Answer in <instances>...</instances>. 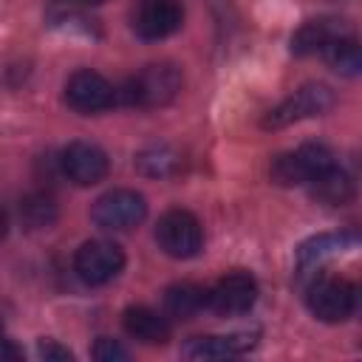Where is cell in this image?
I'll list each match as a JSON object with an SVG mask.
<instances>
[{
  "instance_id": "6da1fadb",
  "label": "cell",
  "mask_w": 362,
  "mask_h": 362,
  "mask_svg": "<svg viewBox=\"0 0 362 362\" xmlns=\"http://www.w3.org/2000/svg\"><path fill=\"white\" fill-rule=\"evenodd\" d=\"M184 88V74L175 62H150L127 79L122 96L133 107H164Z\"/></svg>"
},
{
  "instance_id": "7a4b0ae2",
  "label": "cell",
  "mask_w": 362,
  "mask_h": 362,
  "mask_svg": "<svg viewBox=\"0 0 362 362\" xmlns=\"http://www.w3.org/2000/svg\"><path fill=\"white\" fill-rule=\"evenodd\" d=\"M334 105H337V93L331 90V85H325V82H305L291 96H286L280 105H274L260 119V127L263 130H283V127H288L294 122L325 116Z\"/></svg>"
},
{
  "instance_id": "3957f363",
  "label": "cell",
  "mask_w": 362,
  "mask_h": 362,
  "mask_svg": "<svg viewBox=\"0 0 362 362\" xmlns=\"http://www.w3.org/2000/svg\"><path fill=\"white\" fill-rule=\"evenodd\" d=\"M334 161V153L320 141H305L291 153H280L269 164V175L280 187H300L308 184L314 175L328 170Z\"/></svg>"
},
{
  "instance_id": "277c9868",
  "label": "cell",
  "mask_w": 362,
  "mask_h": 362,
  "mask_svg": "<svg viewBox=\"0 0 362 362\" xmlns=\"http://www.w3.org/2000/svg\"><path fill=\"white\" fill-rule=\"evenodd\" d=\"M147 218V201L141 192L116 187L102 192L90 204V221L105 232H127Z\"/></svg>"
},
{
  "instance_id": "5b68a950",
  "label": "cell",
  "mask_w": 362,
  "mask_h": 362,
  "mask_svg": "<svg viewBox=\"0 0 362 362\" xmlns=\"http://www.w3.org/2000/svg\"><path fill=\"white\" fill-rule=\"evenodd\" d=\"M305 305L322 322H345L356 311V286L334 274L314 277L305 288Z\"/></svg>"
},
{
  "instance_id": "8992f818",
  "label": "cell",
  "mask_w": 362,
  "mask_h": 362,
  "mask_svg": "<svg viewBox=\"0 0 362 362\" xmlns=\"http://www.w3.org/2000/svg\"><path fill=\"white\" fill-rule=\"evenodd\" d=\"M156 243L175 260H189L204 249V226L189 209H167L156 223Z\"/></svg>"
},
{
  "instance_id": "52a82bcc",
  "label": "cell",
  "mask_w": 362,
  "mask_h": 362,
  "mask_svg": "<svg viewBox=\"0 0 362 362\" xmlns=\"http://www.w3.org/2000/svg\"><path fill=\"white\" fill-rule=\"evenodd\" d=\"M124 263H127L124 249L105 238L85 240L74 255V272L88 286H105V283L116 280L122 274Z\"/></svg>"
},
{
  "instance_id": "ba28073f",
  "label": "cell",
  "mask_w": 362,
  "mask_h": 362,
  "mask_svg": "<svg viewBox=\"0 0 362 362\" xmlns=\"http://www.w3.org/2000/svg\"><path fill=\"white\" fill-rule=\"evenodd\" d=\"M65 102L71 110H76L82 116H96V113L113 107L116 90L99 71L79 68L65 82Z\"/></svg>"
},
{
  "instance_id": "9c48e42d",
  "label": "cell",
  "mask_w": 362,
  "mask_h": 362,
  "mask_svg": "<svg viewBox=\"0 0 362 362\" xmlns=\"http://www.w3.org/2000/svg\"><path fill=\"white\" fill-rule=\"evenodd\" d=\"M184 23V11L175 0H136L130 8V28L136 37L153 42L173 37Z\"/></svg>"
},
{
  "instance_id": "30bf717a",
  "label": "cell",
  "mask_w": 362,
  "mask_h": 362,
  "mask_svg": "<svg viewBox=\"0 0 362 362\" xmlns=\"http://www.w3.org/2000/svg\"><path fill=\"white\" fill-rule=\"evenodd\" d=\"M257 303V280L249 272H229L206 291V308L218 317H240Z\"/></svg>"
},
{
  "instance_id": "8fae6325",
  "label": "cell",
  "mask_w": 362,
  "mask_h": 362,
  "mask_svg": "<svg viewBox=\"0 0 362 362\" xmlns=\"http://www.w3.org/2000/svg\"><path fill=\"white\" fill-rule=\"evenodd\" d=\"M107 153L93 144V141H71L62 153H59V170L68 181H74L76 187H93L107 175Z\"/></svg>"
},
{
  "instance_id": "7c38bea8",
  "label": "cell",
  "mask_w": 362,
  "mask_h": 362,
  "mask_svg": "<svg viewBox=\"0 0 362 362\" xmlns=\"http://www.w3.org/2000/svg\"><path fill=\"white\" fill-rule=\"evenodd\" d=\"M257 342L255 334H206V337H192L184 342L181 354L187 359H232L246 351H252Z\"/></svg>"
},
{
  "instance_id": "4fadbf2b",
  "label": "cell",
  "mask_w": 362,
  "mask_h": 362,
  "mask_svg": "<svg viewBox=\"0 0 362 362\" xmlns=\"http://www.w3.org/2000/svg\"><path fill=\"white\" fill-rule=\"evenodd\" d=\"M354 243H356V238L351 232H320V235H314V238L300 243V249H297V272L300 274L314 272L325 260L354 249Z\"/></svg>"
},
{
  "instance_id": "5bb4252c",
  "label": "cell",
  "mask_w": 362,
  "mask_h": 362,
  "mask_svg": "<svg viewBox=\"0 0 362 362\" xmlns=\"http://www.w3.org/2000/svg\"><path fill=\"white\" fill-rule=\"evenodd\" d=\"M342 34H348V25H345L342 20H337V17H314V20H305V23L291 34L288 48H291L294 57L322 54V48H325L331 40L342 37Z\"/></svg>"
},
{
  "instance_id": "9a60e30c",
  "label": "cell",
  "mask_w": 362,
  "mask_h": 362,
  "mask_svg": "<svg viewBox=\"0 0 362 362\" xmlns=\"http://www.w3.org/2000/svg\"><path fill=\"white\" fill-rule=\"evenodd\" d=\"M122 325L127 337L144 342V345H164L173 334L167 314L150 308V305H127L122 314Z\"/></svg>"
},
{
  "instance_id": "2e32d148",
  "label": "cell",
  "mask_w": 362,
  "mask_h": 362,
  "mask_svg": "<svg viewBox=\"0 0 362 362\" xmlns=\"http://www.w3.org/2000/svg\"><path fill=\"white\" fill-rule=\"evenodd\" d=\"M136 170L147 178H173L181 173L184 167V156L178 147L167 144V141H156V144H147L136 153Z\"/></svg>"
},
{
  "instance_id": "e0dca14e",
  "label": "cell",
  "mask_w": 362,
  "mask_h": 362,
  "mask_svg": "<svg viewBox=\"0 0 362 362\" xmlns=\"http://www.w3.org/2000/svg\"><path fill=\"white\" fill-rule=\"evenodd\" d=\"M305 187H308L311 198H317L325 206H345L354 201V181L339 164H331L328 170L314 175Z\"/></svg>"
},
{
  "instance_id": "ac0fdd59",
  "label": "cell",
  "mask_w": 362,
  "mask_h": 362,
  "mask_svg": "<svg viewBox=\"0 0 362 362\" xmlns=\"http://www.w3.org/2000/svg\"><path fill=\"white\" fill-rule=\"evenodd\" d=\"M201 308H206V288L198 283H173L164 291V314L173 320H192Z\"/></svg>"
},
{
  "instance_id": "d6986e66",
  "label": "cell",
  "mask_w": 362,
  "mask_h": 362,
  "mask_svg": "<svg viewBox=\"0 0 362 362\" xmlns=\"http://www.w3.org/2000/svg\"><path fill=\"white\" fill-rule=\"evenodd\" d=\"M322 57L342 76H356L362 71V51H359V42L354 34H342V37L331 40L322 48Z\"/></svg>"
},
{
  "instance_id": "ffe728a7",
  "label": "cell",
  "mask_w": 362,
  "mask_h": 362,
  "mask_svg": "<svg viewBox=\"0 0 362 362\" xmlns=\"http://www.w3.org/2000/svg\"><path fill=\"white\" fill-rule=\"evenodd\" d=\"M20 221L28 229H48L57 221V204L45 192H31L20 201Z\"/></svg>"
},
{
  "instance_id": "44dd1931",
  "label": "cell",
  "mask_w": 362,
  "mask_h": 362,
  "mask_svg": "<svg viewBox=\"0 0 362 362\" xmlns=\"http://www.w3.org/2000/svg\"><path fill=\"white\" fill-rule=\"evenodd\" d=\"M93 359L96 362H127L130 359V351L119 342V339H110V337H99L93 342Z\"/></svg>"
},
{
  "instance_id": "7402d4cb",
  "label": "cell",
  "mask_w": 362,
  "mask_h": 362,
  "mask_svg": "<svg viewBox=\"0 0 362 362\" xmlns=\"http://www.w3.org/2000/svg\"><path fill=\"white\" fill-rule=\"evenodd\" d=\"M37 354H40V359H45V362H71V359H74V354H71L65 345H59L57 339H40V342H37Z\"/></svg>"
},
{
  "instance_id": "603a6c76",
  "label": "cell",
  "mask_w": 362,
  "mask_h": 362,
  "mask_svg": "<svg viewBox=\"0 0 362 362\" xmlns=\"http://www.w3.org/2000/svg\"><path fill=\"white\" fill-rule=\"evenodd\" d=\"M20 356H23V351H20L11 339L0 337V362H3V359H20Z\"/></svg>"
},
{
  "instance_id": "cb8c5ba5",
  "label": "cell",
  "mask_w": 362,
  "mask_h": 362,
  "mask_svg": "<svg viewBox=\"0 0 362 362\" xmlns=\"http://www.w3.org/2000/svg\"><path fill=\"white\" fill-rule=\"evenodd\" d=\"M6 232H8V215H6V212H3V206H0V243H3Z\"/></svg>"
},
{
  "instance_id": "d4e9b609",
  "label": "cell",
  "mask_w": 362,
  "mask_h": 362,
  "mask_svg": "<svg viewBox=\"0 0 362 362\" xmlns=\"http://www.w3.org/2000/svg\"><path fill=\"white\" fill-rule=\"evenodd\" d=\"M68 3H79V6H99L105 0H68Z\"/></svg>"
}]
</instances>
